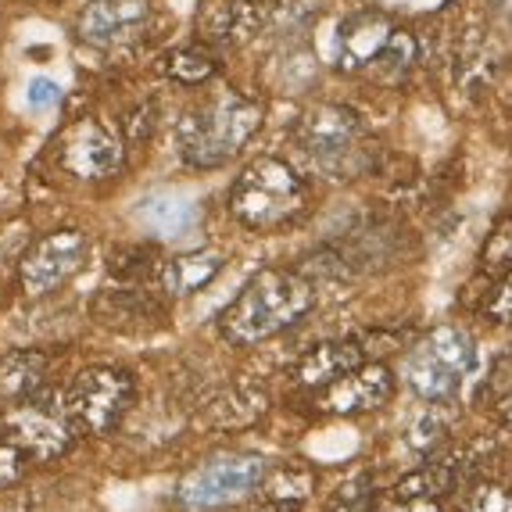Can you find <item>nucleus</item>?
Here are the masks:
<instances>
[{
    "instance_id": "obj_1",
    "label": "nucleus",
    "mask_w": 512,
    "mask_h": 512,
    "mask_svg": "<svg viewBox=\"0 0 512 512\" xmlns=\"http://www.w3.org/2000/svg\"><path fill=\"white\" fill-rule=\"evenodd\" d=\"M316 305V283L298 269H262L255 273L244 291L233 298V305L222 312L219 330L230 344L269 341L298 319H305Z\"/></svg>"
},
{
    "instance_id": "obj_2",
    "label": "nucleus",
    "mask_w": 512,
    "mask_h": 512,
    "mask_svg": "<svg viewBox=\"0 0 512 512\" xmlns=\"http://www.w3.org/2000/svg\"><path fill=\"white\" fill-rule=\"evenodd\" d=\"M262 129V104L240 90H219L201 108L187 111L176 129L180 158L190 169H219Z\"/></svg>"
},
{
    "instance_id": "obj_3",
    "label": "nucleus",
    "mask_w": 512,
    "mask_h": 512,
    "mask_svg": "<svg viewBox=\"0 0 512 512\" xmlns=\"http://www.w3.org/2000/svg\"><path fill=\"white\" fill-rule=\"evenodd\" d=\"M308 208V183L283 158H255L230 187V212L248 230L287 226Z\"/></svg>"
},
{
    "instance_id": "obj_4",
    "label": "nucleus",
    "mask_w": 512,
    "mask_h": 512,
    "mask_svg": "<svg viewBox=\"0 0 512 512\" xmlns=\"http://www.w3.org/2000/svg\"><path fill=\"white\" fill-rule=\"evenodd\" d=\"M294 144L333 180H351L366 169L362 154V122L344 104H312L294 122Z\"/></svg>"
},
{
    "instance_id": "obj_5",
    "label": "nucleus",
    "mask_w": 512,
    "mask_h": 512,
    "mask_svg": "<svg viewBox=\"0 0 512 512\" xmlns=\"http://www.w3.org/2000/svg\"><path fill=\"white\" fill-rule=\"evenodd\" d=\"M473 369V337L462 326H437L405 355V384L423 402H448Z\"/></svg>"
},
{
    "instance_id": "obj_6",
    "label": "nucleus",
    "mask_w": 512,
    "mask_h": 512,
    "mask_svg": "<svg viewBox=\"0 0 512 512\" xmlns=\"http://www.w3.org/2000/svg\"><path fill=\"white\" fill-rule=\"evenodd\" d=\"M269 462L251 452H226L201 462L176 487V502L187 512H212L226 509L233 502H244L262 487Z\"/></svg>"
},
{
    "instance_id": "obj_7",
    "label": "nucleus",
    "mask_w": 512,
    "mask_h": 512,
    "mask_svg": "<svg viewBox=\"0 0 512 512\" xmlns=\"http://www.w3.org/2000/svg\"><path fill=\"white\" fill-rule=\"evenodd\" d=\"M11 441L36 462H54L69 452L76 441V423H72L69 398L51 387H40L18 405H11L8 419H4Z\"/></svg>"
},
{
    "instance_id": "obj_8",
    "label": "nucleus",
    "mask_w": 512,
    "mask_h": 512,
    "mask_svg": "<svg viewBox=\"0 0 512 512\" xmlns=\"http://www.w3.org/2000/svg\"><path fill=\"white\" fill-rule=\"evenodd\" d=\"M137 398V380L126 369L94 366L76 376L69 391V412L79 434L104 437L126 419L129 405Z\"/></svg>"
},
{
    "instance_id": "obj_9",
    "label": "nucleus",
    "mask_w": 512,
    "mask_h": 512,
    "mask_svg": "<svg viewBox=\"0 0 512 512\" xmlns=\"http://www.w3.org/2000/svg\"><path fill=\"white\" fill-rule=\"evenodd\" d=\"M90 237L79 230H54L40 237L18 262V283L26 298H47L83 269Z\"/></svg>"
},
{
    "instance_id": "obj_10",
    "label": "nucleus",
    "mask_w": 512,
    "mask_h": 512,
    "mask_svg": "<svg viewBox=\"0 0 512 512\" xmlns=\"http://www.w3.org/2000/svg\"><path fill=\"white\" fill-rule=\"evenodd\" d=\"M122 137L101 119H76L58 137V165L76 180H108L122 169Z\"/></svg>"
},
{
    "instance_id": "obj_11",
    "label": "nucleus",
    "mask_w": 512,
    "mask_h": 512,
    "mask_svg": "<svg viewBox=\"0 0 512 512\" xmlns=\"http://www.w3.org/2000/svg\"><path fill=\"white\" fill-rule=\"evenodd\" d=\"M151 18V0H90L79 15V40L90 47H119Z\"/></svg>"
},
{
    "instance_id": "obj_12",
    "label": "nucleus",
    "mask_w": 512,
    "mask_h": 512,
    "mask_svg": "<svg viewBox=\"0 0 512 512\" xmlns=\"http://www.w3.org/2000/svg\"><path fill=\"white\" fill-rule=\"evenodd\" d=\"M391 36H394V22L384 11H355L337 29V47H333L337 51V69L366 72V65L384 51Z\"/></svg>"
},
{
    "instance_id": "obj_13",
    "label": "nucleus",
    "mask_w": 512,
    "mask_h": 512,
    "mask_svg": "<svg viewBox=\"0 0 512 512\" xmlns=\"http://www.w3.org/2000/svg\"><path fill=\"white\" fill-rule=\"evenodd\" d=\"M265 15H269L265 0H208L197 26L215 47H240L262 29Z\"/></svg>"
},
{
    "instance_id": "obj_14",
    "label": "nucleus",
    "mask_w": 512,
    "mask_h": 512,
    "mask_svg": "<svg viewBox=\"0 0 512 512\" xmlns=\"http://www.w3.org/2000/svg\"><path fill=\"white\" fill-rule=\"evenodd\" d=\"M391 391H394V380H391V373H387V366H380V362L366 366V362H362L359 369H351L337 384L326 387V412H333V416L373 412L391 398Z\"/></svg>"
},
{
    "instance_id": "obj_15",
    "label": "nucleus",
    "mask_w": 512,
    "mask_h": 512,
    "mask_svg": "<svg viewBox=\"0 0 512 512\" xmlns=\"http://www.w3.org/2000/svg\"><path fill=\"white\" fill-rule=\"evenodd\" d=\"M366 362V351L355 341H326L305 351V359L298 362V384L301 387H330L351 369H359Z\"/></svg>"
},
{
    "instance_id": "obj_16",
    "label": "nucleus",
    "mask_w": 512,
    "mask_h": 512,
    "mask_svg": "<svg viewBox=\"0 0 512 512\" xmlns=\"http://www.w3.org/2000/svg\"><path fill=\"white\" fill-rule=\"evenodd\" d=\"M137 219L144 222V230H151L154 237L176 240V237H187L190 230H197L201 208L180 194H151L140 201Z\"/></svg>"
},
{
    "instance_id": "obj_17",
    "label": "nucleus",
    "mask_w": 512,
    "mask_h": 512,
    "mask_svg": "<svg viewBox=\"0 0 512 512\" xmlns=\"http://www.w3.org/2000/svg\"><path fill=\"white\" fill-rule=\"evenodd\" d=\"M222 265L226 262H222V255H215V251H190V255L169 258V262L162 265L158 280H162V291L169 294V298H190V294L208 287V283L222 273Z\"/></svg>"
},
{
    "instance_id": "obj_18",
    "label": "nucleus",
    "mask_w": 512,
    "mask_h": 512,
    "mask_svg": "<svg viewBox=\"0 0 512 512\" xmlns=\"http://www.w3.org/2000/svg\"><path fill=\"white\" fill-rule=\"evenodd\" d=\"M265 505L258 512H298V505L316 491V473L305 462H287L262 480Z\"/></svg>"
},
{
    "instance_id": "obj_19",
    "label": "nucleus",
    "mask_w": 512,
    "mask_h": 512,
    "mask_svg": "<svg viewBox=\"0 0 512 512\" xmlns=\"http://www.w3.org/2000/svg\"><path fill=\"white\" fill-rule=\"evenodd\" d=\"M97 319L104 326H115V330H147L140 319H154V323H162L165 312L162 305H154L147 298V291H104L97 298Z\"/></svg>"
},
{
    "instance_id": "obj_20",
    "label": "nucleus",
    "mask_w": 512,
    "mask_h": 512,
    "mask_svg": "<svg viewBox=\"0 0 512 512\" xmlns=\"http://www.w3.org/2000/svg\"><path fill=\"white\" fill-rule=\"evenodd\" d=\"M47 376V355L40 351H11L0 359V405H18L43 387Z\"/></svg>"
},
{
    "instance_id": "obj_21",
    "label": "nucleus",
    "mask_w": 512,
    "mask_h": 512,
    "mask_svg": "<svg viewBox=\"0 0 512 512\" xmlns=\"http://www.w3.org/2000/svg\"><path fill=\"white\" fill-rule=\"evenodd\" d=\"M416 58H419L416 36H412V33H398V29H394V36L387 40V47L380 54H376L373 61H369L366 72L380 86H398L412 72Z\"/></svg>"
},
{
    "instance_id": "obj_22",
    "label": "nucleus",
    "mask_w": 512,
    "mask_h": 512,
    "mask_svg": "<svg viewBox=\"0 0 512 512\" xmlns=\"http://www.w3.org/2000/svg\"><path fill=\"white\" fill-rule=\"evenodd\" d=\"M265 412V391L251 384H237L212 405V419L219 427H248Z\"/></svg>"
},
{
    "instance_id": "obj_23",
    "label": "nucleus",
    "mask_w": 512,
    "mask_h": 512,
    "mask_svg": "<svg viewBox=\"0 0 512 512\" xmlns=\"http://www.w3.org/2000/svg\"><path fill=\"white\" fill-rule=\"evenodd\" d=\"M215 69H219V61H215V54L208 51V47H201V43H194V47H180V51L169 58V76L180 86L208 83V79L215 76Z\"/></svg>"
},
{
    "instance_id": "obj_24",
    "label": "nucleus",
    "mask_w": 512,
    "mask_h": 512,
    "mask_svg": "<svg viewBox=\"0 0 512 512\" xmlns=\"http://www.w3.org/2000/svg\"><path fill=\"white\" fill-rule=\"evenodd\" d=\"M373 502H376L373 480H369L366 473H355V477L344 480V484L333 491V498L326 502V512H369Z\"/></svg>"
},
{
    "instance_id": "obj_25",
    "label": "nucleus",
    "mask_w": 512,
    "mask_h": 512,
    "mask_svg": "<svg viewBox=\"0 0 512 512\" xmlns=\"http://www.w3.org/2000/svg\"><path fill=\"white\" fill-rule=\"evenodd\" d=\"M484 269H491V273H509L512 269V215L509 219H502L491 230V237H487L484 244Z\"/></svg>"
},
{
    "instance_id": "obj_26",
    "label": "nucleus",
    "mask_w": 512,
    "mask_h": 512,
    "mask_svg": "<svg viewBox=\"0 0 512 512\" xmlns=\"http://www.w3.org/2000/svg\"><path fill=\"white\" fill-rule=\"evenodd\" d=\"M108 269L119 280H144L147 269H151V248H137V244L133 248H115Z\"/></svg>"
},
{
    "instance_id": "obj_27",
    "label": "nucleus",
    "mask_w": 512,
    "mask_h": 512,
    "mask_svg": "<svg viewBox=\"0 0 512 512\" xmlns=\"http://www.w3.org/2000/svg\"><path fill=\"white\" fill-rule=\"evenodd\" d=\"M448 434V423H444L441 412H427V416H419L409 430V448L419 455H427L430 448L441 444V437Z\"/></svg>"
},
{
    "instance_id": "obj_28",
    "label": "nucleus",
    "mask_w": 512,
    "mask_h": 512,
    "mask_svg": "<svg viewBox=\"0 0 512 512\" xmlns=\"http://www.w3.org/2000/svg\"><path fill=\"white\" fill-rule=\"evenodd\" d=\"M26 462H29V455L22 452L11 437H0V491L26 477Z\"/></svg>"
},
{
    "instance_id": "obj_29",
    "label": "nucleus",
    "mask_w": 512,
    "mask_h": 512,
    "mask_svg": "<svg viewBox=\"0 0 512 512\" xmlns=\"http://www.w3.org/2000/svg\"><path fill=\"white\" fill-rule=\"evenodd\" d=\"M462 512H512V491H502V487H477Z\"/></svg>"
},
{
    "instance_id": "obj_30",
    "label": "nucleus",
    "mask_w": 512,
    "mask_h": 512,
    "mask_svg": "<svg viewBox=\"0 0 512 512\" xmlns=\"http://www.w3.org/2000/svg\"><path fill=\"white\" fill-rule=\"evenodd\" d=\"M487 312H491V319H498V323H512V269L495 287V294L487 301Z\"/></svg>"
},
{
    "instance_id": "obj_31",
    "label": "nucleus",
    "mask_w": 512,
    "mask_h": 512,
    "mask_svg": "<svg viewBox=\"0 0 512 512\" xmlns=\"http://www.w3.org/2000/svg\"><path fill=\"white\" fill-rule=\"evenodd\" d=\"M58 97H61V90L51 79H33V83H29V104H33V108H51V104H58Z\"/></svg>"
},
{
    "instance_id": "obj_32",
    "label": "nucleus",
    "mask_w": 512,
    "mask_h": 512,
    "mask_svg": "<svg viewBox=\"0 0 512 512\" xmlns=\"http://www.w3.org/2000/svg\"><path fill=\"white\" fill-rule=\"evenodd\" d=\"M387 512H441L434 498H398V505H391Z\"/></svg>"
},
{
    "instance_id": "obj_33",
    "label": "nucleus",
    "mask_w": 512,
    "mask_h": 512,
    "mask_svg": "<svg viewBox=\"0 0 512 512\" xmlns=\"http://www.w3.org/2000/svg\"><path fill=\"white\" fill-rule=\"evenodd\" d=\"M498 412H502V419L512 427V394H505L502 398V405H498Z\"/></svg>"
}]
</instances>
